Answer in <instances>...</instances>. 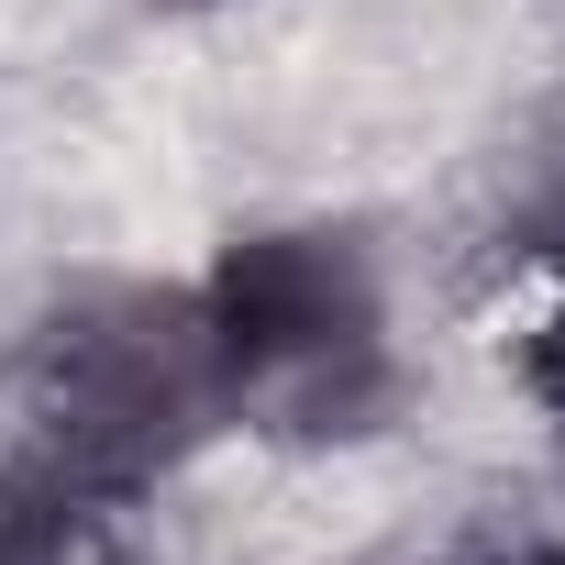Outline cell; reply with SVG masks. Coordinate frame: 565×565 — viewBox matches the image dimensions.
Segmentation results:
<instances>
[{"label": "cell", "instance_id": "cell-1", "mask_svg": "<svg viewBox=\"0 0 565 565\" xmlns=\"http://www.w3.org/2000/svg\"><path fill=\"white\" fill-rule=\"evenodd\" d=\"M189 300H200L222 422H266V433H355L366 422L388 344H377V289H366L355 244L255 233Z\"/></svg>", "mask_w": 565, "mask_h": 565}, {"label": "cell", "instance_id": "cell-2", "mask_svg": "<svg viewBox=\"0 0 565 565\" xmlns=\"http://www.w3.org/2000/svg\"><path fill=\"white\" fill-rule=\"evenodd\" d=\"M122 521L134 488L111 477H78L34 444L0 466V565H122Z\"/></svg>", "mask_w": 565, "mask_h": 565}, {"label": "cell", "instance_id": "cell-3", "mask_svg": "<svg viewBox=\"0 0 565 565\" xmlns=\"http://www.w3.org/2000/svg\"><path fill=\"white\" fill-rule=\"evenodd\" d=\"M543 388H554V399H565V333H554V344H543Z\"/></svg>", "mask_w": 565, "mask_h": 565}]
</instances>
